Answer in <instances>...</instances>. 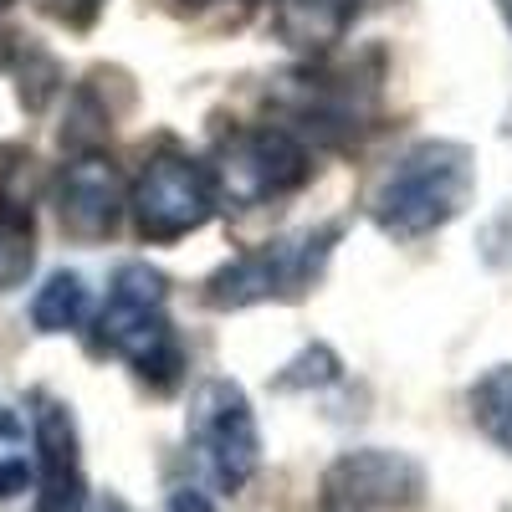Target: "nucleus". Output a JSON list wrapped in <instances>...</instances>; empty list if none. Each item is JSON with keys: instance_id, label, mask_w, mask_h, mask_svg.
<instances>
[{"instance_id": "ddd939ff", "label": "nucleus", "mask_w": 512, "mask_h": 512, "mask_svg": "<svg viewBox=\"0 0 512 512\" xmlns=\"http://www.w3.org/2000/svg\"><path fill=\"white\" fill-rule=\"evenodd\" d=\"M88 318V282L77 272H52L31 297V323L36 333H72Z\"/></svg>"}, {"instance_id": "f8f14e48", "label": "nucleus", "mask_w": 512, "mask_h": 512, "mask_svg": "<svg viewBox=\"0 0 512 512\" xmlns=\"http://www.w3.org/2000/svg\"><path fill=\"white\" fill-rule=\"evenodd\" d=\"M466 410H472V425L502 451L512 456V364H492L477 374V384L466 390Z\"/></svg>"}, {"instance_id": "0eeeda50", "label": "nucleus", "mask_w": 512, "mask_h": 512, "mask_svg": "<svg viewBox=\"0 0 512 512\" xmlns=\"http://www.w3.org/2000/svg\"><path fill=\"white\" fill-rule=\"evenodd\" d=\"M31 446H36V512H82L88 472H82V436L72 405L36 395L31 400Z\"/></svg>"}, {"instance_id": "f257e3e1", "label": "nucleus", "mask_w": 512, "mask_h": 512, "mask_svg": "<svg viewBox=\"0 0 512 512\" xmlns=\"http://www.w3.org/2000/svg\"><path fill=\"white\" fill-rule=\"evenodd\" d=\"M477 195V154L456 139H420L374 185L369 216L390 241H420L451 226Z\"/></svg>"}, {"instance_id": "412c9836", "label": "nucleus", "mask_w": 512, "mask_h": 512, "mask_svg": "<svg viewBox=\"0 0 512 512\" xmlns=\"http://www.w3.org/2000/svg\"><path fill=\"white\" fill-rule=\"evenodd\" d=\"M0 6H6V0H0Z\"/></svg>"}, {"instance_id": "a211bd4d", "label": "nucleus", "mask_w": 512, "mask_h": 512, "mask_svg": "<svg viewBox=\"0 0 512 512\" xmlns=\"http://www.w3.org/2000/svg\"><path fill=\"white\" fill-rule=\"evenodd\" d=\"M169 512H216V502H210L200 487H175L169 492Z\"/></svg>"}, {"instance_id": "9b49d317", "label": "nucleus", "mask_w": 512, "mask_h": 512, "mask_svg": "<svg viewBox=\"0 0 512 512\" xmlns=\"http://www.w3.org/2000/svg\"><path fill=\"white\" fill-rule=\"evenodd\" d=\"M364 0H277V31L297 52H328L359 21Z\"/></svg>"}, {"instance_id": "6e6552de", "label": "nucleus", "mask_w": 512, "mask_h": 512, "mask_svg": "<svg viewBox=\"0 0 512 512\" xmlns=\"http://www.w3.org/2000/svg\"><path fill=\"white\" fill-rule=\"evenodd\" d=\"M52 205H57V221L72 241L82 246H98L118 231L123 210H128V190L118 180L113 159L103 154H72L57 169V185H52Z\"/></svg>"}, {"instance_id": "dca6fc26", "label": "nucleus", "mask_w": 512, "mask_h": 512, "mask_svg": "<svg viewBox=\"0 0 512 512\" xmlns=\"http://www.w3.org/2000/svg\"><path fill=\"white\" fill-rule=\"evenodd\" d=\"M108 0H41V11H47L52 21H62L67 31H88L98 16H103Z\"/></svg>"}, {"instance_id": "423d86ee", "label": "nucleus", "mask_w": 512, "mask_h": 512, "mask_svg": "<svg viewBox=\"0 0 512 512\" xmlns=\"http://www.w3.org/2000/svg\"><path fill=\"white\" fill-rule=\"evenodd\" d=\"M425 492V466L405 451L359 446L344 451L323 472V507L328 512H395L420 502Z\"/></svg>"}, {"instance_id": "2eb2a0df", "label": "nucleus", "mask_w": 512, "mask_h": 512, "mask_svg": "<svg viewBox=\"0 0 512 512\" xmlns=\"http://www.w3.org/2000/svg\"><path fill=\"white\" fill-rule=\"evenodd\" d=\"M338 364L333 359V349H323V344H313V349H303L282 374H277V390H323V384H333L338 379Z\"/></svg>"}, {"instance_id": "6ab92c4d", "label": "nucleus", "mask_w": 512, "mask_h": 512, "mask_svg": "<svg viewBox=\"0 0 512 512\" xmlns=\"http://www.w3.org/2000/svg\"><path fill=\"white\" fill-rule=\"evenodd\" d=\"M16 47H21V36H11V31H0V72H6V67L16 62Z\"/></svg>"}, {"instance_id": "f3484780", "label": "nucleus", "mask_w": 512, "mask_h": 512, "mask_svg": "<svg viewBox=\"0 0 512 512\" xmlns=\"http://www.w3.org/2000/svg\"><path fill=\"white\" fill-rule=\"evenodd\" d=\"M31 487V466H26V456H0V502H11V497H21Z\"/></svg>"}, {"instance_id": "f03ea898", "label": "nucleus", "mask_w": 512, "mask_h": 512, "mask_svg": "<svg viewBox=\"0 0 512 512\" xmlns=\"http://www.w3.org/2000/svg\"><path fill=\"white\" fill-rule=\"evenodd\" d=\"M338 236H344V226L328 221V226H308V231H292V236H277L267 246L231 256L221 272L205 277V303L216 313H241L256 303H297V297H308L318 287Z\"/></svg>"}, {"instance_id": "9d476101", "label": "nucleus", "mask_w": 512, "mask_h": 512, "mask_svg": "<svg viewBox=\"0 0 512 512\" xmlns=\"http://www.w3.org/2000/svg\"><path fill=\"white\" fill-rule=\"evenodd\" d=\"M36 159L21 144H0V251L6 272L21 277L31 267V216H36Z\"/></svg>"}, {"instance_id": "20e7f679", "label": "nucleus", "mask_w": 512, "mask_h": 512, "mask_svg": "<svg viewBox=\"0 0 512 512\" xmlns=\"http://www.w3.org/2000/svg\"><path fill=\"white\" fill-rule=\"evenodd\" d=\"M190 451L200 456L205 477L216 492H241L256 466H262V431H256V410L236 379H200L185 415Z\"/></svg>"}, {"instance_id": "7ed1b4c3", "label": "nucleus", "mask_w": 512, "mask_h": 512, "mask_svg": "<svg viewBox=\"0 0 512 512\" xmlns=\"http://www.w3.org/2000/svg\"><path fill=\"white\" fill-rule=\"evenodd\" d=\"M205 175H210V190H216V205L251 210V205H267L277 195L303 190L313 180V154L292 128L251 123V128H236L231 139L216 144Z\"/></svg>"}, {"instance_id": "aec40b11", "label": "nucleus", "mask_w": 512, "mask_h": 512, "mask_svg": "<svg viewBox=\"0 0 512 512\" xmlns=\"http://www.w3.org/2000/svg\"><path fill=\"white\" fill-rule=\"evenodd\" d=\"M190 6H205V0H190Z\"/></svg>"}, {"instance_id": "39448f33", "label": "nucleus", "mask_w": 512, "mask_h": 512, "mask_svg": "<svg viewBox=\"0 0 512 512\" xmlns=\"http://www.w3.org/2000/svg\"><path fill=\"white\" fill-rule=\"evenodd\" d=\"M216 210L221 205H216V190H210L205 164H195L190 154H175V149L149 154L144 169L134 175V190H128V216H134L139 236L154 246L185 241Z\"/></svg>"}, {"instance_id": "1a4fd4ad", "label": "nucleus", "mask_w": 512, "mask_h": 512, "mask_svg": "<svg viewBox=\"0 0 512 512\" xmlns=\"http://www.w3.org/2000/svg\"><path fill=\"white\" fill-rule=\"evenodd\" d=\"M164 303H169V277L149 262H123L108 282V297L98 308V323H93V349L98 354H118L123 338H134L144 323L164 318Z\"/></svg>"}, {"instance_id": "4468645a", "label": "nucleus", "mask_w": 512, "mask_h": 512, "mask_svg": "<svg viewBox=\"0 0 512 512\" xmlns=\"http://www.w3.org/2000/svg\"><path fill=\"white\" fill-rule=\"evenodd\" d=\"M16 72H21V103L31 108V113H41L47 108V98L57 93V62L47 57V52H36V47H16V62H11Z\"/></svg>"}]
</instances>
